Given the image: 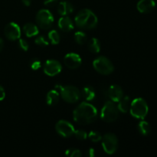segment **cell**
Listing matches in <instances>:
<instances>
[{
    "mask_svg": "<svg viewBox=\"0 0 157 157\" xmlns=\"http://www.w3.org/2000/svg\"><path fill=\"white\" fill-rule=\"evenodd\" d=\"M6 98V91H5L4 88L0 85V101H2Z\"/></svg>",
    "mask_w": 157,
    "mask_h": 157,
    "instance_id": "1f68e13d",
    "label": "cell"
},
{
    "mask_svg": "<svg viewBox=\"0 0 157 157\" xmlns=\"http://www.w3.org/2000/svg\"><path fill=\"white\" fill-rule=\"evenodd\" d=\"M61 98L65 102L69 104H74L79 101L81 98V91L78 87L72 85L62 86L59 91Z\"/></svg>",
    "mask_w": 157,
    "mask_h": 157,
    "instance_id": "8992f818",
    "label": "cell"
},
{
    "mask_svg": "<svg viewBox=\"0 0 157 157\" xmlns=\"http://www.w3.org/2000/svg\"><path fill=\"white\" fill-rule=\"evenodd\" d=\"M55 130L60 136L64 138L71 136L72 135H74L75 130L74 126L70 122H68L67 121H64V120H61V121H58L55 125Z\"/></svg>",
    "mask_w": 157,
    "mask_h": 157,
    "instance_id": "9c48e42d",
    "label": "cell"
},
{
    "mask_svg": "<svg viewBox=\"0 0 157 157\" xmlns=\"http://www.w3.org/2000/svg\"><path fill=\"white\" fill-rule=\"evenodd\" d=\"M119 112L116 103L112 101H107L101 109V118L104 122H114L118 118Z\"/></svg>",
    "mask_w": 157,
    "mask_h": 157,
    "instance_id": "277c9868",
    "label": "cell"
},
{
    "mask_svg": "<svg viewBox=\"0 0 157 157\" xmlns=\"http://www.w3.org/2000/svg\"><path fill=\"white\" fill-rule=\"evenodd\" d=\"M4 34L6 38L10 41L19 39L21 36V29L15 22H9L4 29Z\"/></svg>",
    "mask_w": 157,
    "mask_h": 157,
    "instance_id": "8fae6325",
    "label": "cell"
},
{
    "mask_svg": "<svg viewBox=\"0 0 157 157\" xmlns=\"http://www.w3.org/2000/svg\"><path fill=\"white\" fill-rule=\"evenodd\" d=\"M74 12V7L67 1L61 2L58 4V12L61 16H67Z\"/></svg>",
    "mask_w": 157,
    "mask_h": 157,
    "instance_id": "2e32d148",
    "label": "cell"
},
{
    "mask_svg": "<svg viewBox=\"0 0 157 157\" xmlns=\"http://www.w3.org/2000/svg\"><path fill=\"white\" fill-rule=\"evenodd\" d=\"M156 7L154 0H140L136 5V9L140 12L147 14L151 12Z\"/></svg>",
    "mask_w": 157,
    "mask_h": 157,
    "instance_id": "5bb4252c",
    "label": "cell"
},
{
    "mask_svg": "<svg viewBox=\"0 0 157 157\" xmlns=\"http://www.w3.org/2000/svg\"><path fill=\"white\" fill-rule=\"evenodd\" d=\"M95 156V150L94 149L90 148L87 151V156L89 157H94Z\"/></svg>",
    "mask_w": 157,
    "mask_h": 157,
    "instance_id": "d6a6232c",
    "label": "cell"
},
{
    "mask_svg": "<svg viewBox=\"0 0 157 157\" xmlns=\"http://www.w3.org/2000/svg\"><path fill=\"white\" fill-rule=\"evenodd\" d=\"M18 45H19L20 48L21 50L25 51V52H27L29 48V42L25 39H19V41H18Z\"/></svg>",
    "mask_w": 157,
    "mask_h": 157,
    "instance_id": "f546056e",
    "label": "cell"
},
{
    "mask_svg": "<svg viewBox=\"0 0 157 157\" xmlns=\"http://www.w3.org/2000/svg\"><path fill=\"white\" fill-rule=\"evenodd\" d=\"M62 70L61 64L58 61L55 59L48 60L43 65V71L48 76L54 77L60 74Z\"/></svg>",
    "mask_w": 157,
    "mask_h": 157,
    "instance_id": "30bf717a",
    "label": "cell"
},
{
    "mask_svg": "<svg viewBox=\"0 0 157 157\" xmlns=\"http://www.w3.org/2000/svg\"><path fill=\"white\" fill-rule=\"evenodd\" d=\"M75 41H76L77 44L82 45L86 43L87 41V37L84 32L79 31V32H75Z\"/></svg>",
    "mask_w": 157,
    "mask_h": 157,
    "instance_id": "603a6c76",
    "label": "cell"
},
{
    "mask_svg": "<svg viewBox=\"0 0 157 157\" xmlns=\"http://www.w3.org/2000/svg\"><path fill=\"white\" fill-rule=\"evenodd\" d=\"M75 22L78 28L82 29H93L98 25V18L90 9H84L77 14Z\"/></svg>",
    "mask_w": 157,
    "mask_h": 157,
    "instance_id": "7a4b0ae2",
    "label": "cell"
},
{
    "mask_svg": "<svg viewBox=\"0 0 157 157\" xmlns=\"http://www.w3.org/2000/svg\"><path fill=\"white\" fill-rule=\"evenodd\" d=\"M75 137L77 138L79 140H85L87 138V132L84 131L83 130H75V133H74Z\"/></svg>",
    "mask_w": 157,
    "mask_h": 157,
    "instance_id": "83f0119b",
    "label": "cell"
},
{
    "mask_svg": "<svg viewBox=\"0 0 157 157\" xmlns=\"http://www.w3.org/2000/svg\"><path fill=\"white\" fill-rule=\"evenodd\" d=\"M102 147L107 154L112 155L116 153L118 148V139L113 133H106L102 136Z\"/></svg>",
    "mask_w": 157,
    "mask_h": 157,
    "instance_id": "ba28073f",
    "label": "cell"
},
{
    "mask_svg": "<svg viewBox=\"0 0 157 157\" xmlns=\"http://www.w3.org/2000/svg\"><path fill=\"white\" fill-rule=\"evenodd\" d=\"M131 100L129 96H124L122 99L117 102V108L120 112L123 113H126L130 110Z\"/></svg>",
    "mask_w": 157,
    "mask_h": 157,
    "instance_id": "d6986e66",
    "label": "cell"
},
{
    "mask_svg": "<svg viewBox=\"0 0 157 157\" xmlns=\"http://www.w3.org/2000/svg\"><path fill=\"white\" fill-rule=\"evenodd\" d=\"M21 2L25 6H30L32 4V0H21Z\"/></svg>",
    "mask_w": 157,
    "mask_h": 157,
    "instance_id": "836d02e7",
    "label": "cell"
},
{
    "mask_svg": "<svg viewBox=\"0 0 157 157\" xmlns=\"http://www.w3.org/2000/svg\"><path fill=\"white\" fill-rule=\"evenodd\" d=\"M58 28L61 29L62 32H69L71 30H73L75 28V25H74V21H72L71 18L70 17L67 16H62L58 22Z\"/></svg>",
    "mask_w": 157,
    "mask_h": 157,
    "instance_id": "9a60e30c",
    "label": "cell"
},
{
    "mask_svg": "<svg viewBox=\"0 0 157 157\" xmlns=\"http://www.w3.org/2000/svg\"><path fill=\"white\" fill-rule=\"evenodd\" d=\"M93 67L98 73L103 75H110L114 70V67L111 61L104 56L95 58L93 61Z\"/></svg>",
    "mask_w": 157,
    "mask_h": 157,
    "instance_id": "5b68a950",
    "label": "cell"
},
{
    "mask_svg": "<svg viewBox=\"0 0 157 157\" xmlns=\"http://www.w3.org/2000/svg\"><path fill=\"white\" fill-rule=\"evenodd\" d=\"M64 63L67 67L71 70L78 68L82 64V59L79 55L74 52L67 54L64 58Z\"/></svg>",
    "mask_w": 157,
    "mask_h": 157,
    "instance_id": "7c38bea8",
    "label": "cell"
},
{
    "mask_svg": "<svg viewBox=\"0 0 157 157\" xmlns=\"http://www.w3.org/2000/svg\"><path fill=\"white\" fill-rule=\"evenodd\" d=\"M65 155L69 157H81L82 156V153L78 149L71 148L66 150Z\"/></svg>",
    "mask_w": 157,
    "mask_h": 157,
    "instance_id": "484cf974",
    "label": "cell"
},
{
    "mask_svg": "<svg viewBox=\"0 0 157 157\" xmlns=\"http://www.w3.org/2000/svg\"><path fill=\"white\" fill-rule=\"evenodd\" d=\"M35 20L38 27L46 30L52 27L55 18L50 11L48 9H41L37 13Z\"/></svg>",
    "mask_w": 157,
    "mask_h": 157,
    "instance_id": "52a82bcc",
    "label": "cell"
},
{
    "mask_svg": "<svg viewBox=\"0 0 157 157\" xmlns=\"http://www.w3.org/2000/svg\"><path fill=\"white\" fill-rule=\"evenodd\" d=\"M48 40L51 41L52 44H59L61 37H60L59 33L56 30H52L48 33Z\"/></svg>",
    "mask_w": 157,
    "mask_h": 157,
    "instance_id": "cb8c5ba5",
    "label": "cell"
},
{
    "mask_svg": "<svg viewBox=\"0 0 157 157\" xmlns=\"http://www.w3.org/2000/svg\"><path fill=\"white\" fill-rule=\"evenodd\" d=\"M98 110L91 104L82 102L73 111L74 121L81 125L92 124L98 117Z\"/></svg>",
    "mask_w": 157,
    "mask_h": 157,
    "instance_id": "6da1fadb",
    "label": "cell"
},
{
    "mask_svg": "<svg viewBox=\"0 0 157 157\" xmlns=\"http://www.w3.org/2000/svg\"><path fill=\"white\" fill-rule=\"evenodd\" d=\"M87 137H89V139L94 143L99 142L102 140V135L101 134V133L98 131H90L89 133V134L87 135Z\"/></svg>",
    "mask_w": 157,
    "mask_h": 157,
    "instance_id": "d4e9b609",
    "label": "cell"
},
{
    "mask_svg": "<svg viewBox=\"0 0 157 157\" xmlns=\"http://www.w3.org/2000/svg\"><path fill=\"white\" fill-rule=\"evenodd\" d=\"M35 43L37 44V45L42 46V47L48 46L49 44L47 38H46L44 36H43V35H40V36L37 37L35 40Z\"/></svg>",
    "mask_w": 157,
    "mask_h": 157,
    "instance_id": "4316f807",
    "label": "cell"
},
{
    "mask_svg": "<svg viewBox=\"0 0 157 157\" xmlns=\"http://www.w3.org/2000/svg\"><path fill=\"white\" fill-rule=\"evenodd\" d=\"M30 67L34 71L38 70L41 67V61L38 58H32L30 61Z\"/></svg>",
    "mask_w": 157,
    "mask_h": 157,
    "instance_id": "f1b7e54d",
    "label": "cell"
},
{
    "mask_svg": "<svg viewBox=\"0 0 157 157\" xmlns=\"http://www.w3.org/2000/svg\"><path fill=\"white\" fill-rule=\"evenodd\" d=\"M138 131L140 132L141 135L143 136H147L151 132V127H150V124L145 121H141L138 124Z\"/></svg>",
    "mask_w": 157,
    "mask_h": 157,
    "instance_id": "44dd1931",
    "label": "cell"
},
{
    "mask_svg": "<svg viewBox=\"0 0 157 157\" xmlns=\"http://www.w3.org/2000/svg\"><path fill=\"white\" fill-rule=\"evenodd\" d=\"M88 48L94 54L99 53L101 51V43L97 38H92L88 42Z\"/></svg>",
    "mask_w": 157,
    "mask_h": 157,
    "instance_id": "7402d4cb",
    "label": "cell"
},
{
    "mask_svg": "<svg viewBox=\"0 0 157 157\" xmlns=\"http://www.w3.org/2000/svg\"><path fill=\"white\" fill-rule=\"evenodd\" d=\"M129 111L133 117L139 120H144L148 114V104L144 99L141 98H137L131 101Z\"/></svg>",
    "mask_w": 157,
    "mask_h": 157,
    "instance_id": "3957f363",
    "label": "cell"
},
{
    "mask_svg": "<svg viewBox=\"0 0 157 157\" xmlns=\"http://www.w3.org/2000/svg\"><path fill=\"white\" fill-rule=\"evenodd\" d=\"M81 96L85 99L87 101H92L94 100L96 97V91L95 89L92 86L87 85L83 88L82 92H81Z\"/></svg>",
    "mask_w": 157,
    "mask_h": 157,
    "instance_id": "ffe728a7",
    "label": "cell"
},
{
    "mask_svg": "<svg viewBox=\"0 0 157 157\" xmlns=\"http://www.w3.org/2000/svg\"><path fill=\"white\" fill-rule=\"evenodd\" d=\"M3 47H4V41L3 40L0 38V52L3 49Z\"/></svg>",
    "mask_w": 157,
    "mask_h": 157,
    "instance_id": "e575fe53",
    "label": "cell"
},
{
    "mask_svg": "<svg viewBox=\"0 0 157 157\" xmlns=\"http://www.w3.org/2000/svg\"><path fill=\"white\" fill-rule=\"evenodd\" d=\"M23 32L25 35L29 38H32V37L36 36L38 33H39V30H38V27L37 25L34 24V23H26L24 26H23Z\"/></svg>",
    "mask_w": 157,
    "mask_h": 157,
    "instance_id": "e0dca14e",
    "label": "cell"
},
{
    "mask_svg": "<svg viewBox=\"0 0 157 157\" xmlns=\"http://www.w3.org/2000/svg\"><path fill=\"white\" fill-rule=\"evenodd\" d=\"M107 96L109 97L110 101L117 103L122 99L124 95L123 89L121 88V86L117 84H112L107 90Z\"/></svg>",
    "mask_w": 157,
    "mask_h": 157,
    "instance_id": "4fadbf2b",
    "label": "cell"
},
{
    "mask_svg": "<svg viewBox=\"0 0 157 157\" xmlns=\"http://www.w3.org/2000/svg\"><path fill=\"white\" fill-rule=\"evenodd\" d=\"M58 0H44V5L47 7L52 8L58 6Z\"/></svg>",
    "mask_w": 157,
    "mask_h": 157,
    "instance_id": "4dcf8cb0",
    "label": "cell"
},
{
    "mask_svg": "<svg viewBox=\"0 0 157 157\" xmlns=\"http://www.w3.org/2000/svg\"><path fill=\"white\" fill-rule=\"evenodd\" d=\"M60 93L57 90H51L46 95V102L50 106H55L59 102Z\"/></svg>",
    "mask_w": 157,
    "mask_h": 157,
    "instance_id": "ac0fdd59",
    "label": "cell"
}]
</instances>
